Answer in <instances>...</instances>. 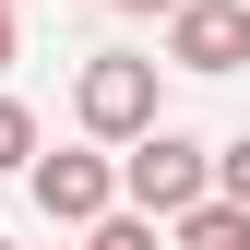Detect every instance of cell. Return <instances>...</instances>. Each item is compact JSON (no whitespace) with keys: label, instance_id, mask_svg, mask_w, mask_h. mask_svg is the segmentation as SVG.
Returning <instances> with one entry per match:
<instances>
[{"label":"cell","instance_id":"cell-1","mask_svg":"<svg viewBox=\"0 0 250 250\" xmlns=\"http://www.w3.org/2000/svg\"><path fill=\"white\" fill-rule=\"evenodd\" d=\"M119 203H131L143 227L203 214V203H214V143H191V131H167V119H155V131L119 155Z\"/></svg>","mask_w":250,"mask_h":250},{"label":"cell","instance_id":"cell-2","mask_svg":"<svg viewBox=\"0 0 250 250\" xmlns=\"http://www.w3.org/2000/svg\"><path fill=\"white\" fill-rule=\"evenodd\" d=\"M72 119L96 143H119L131 155L143 131H155V60H83V83H72Z\"/></svg>","mask_w":250,"mask_h":250},{"label":"cell","instance_id":"cell-3","mask_svg":"<svg viewBox=\"0 0 250 250\" xmlns=\"http://www.w3.org/2000/svg\"><path fill=\"white\" fill-rule=\"evenodd\" d=\"M24 191H36L48 227H107V214H119V167H107V155H36Z\"/></svg>","mask_w":250,"mask_h":250},{"label":"cell","instance_id":"cell-4","mask_svg":"<svg viewBox=\"0 0 250 250\" xmlns=\"http://www.w3.org/2000/svg\"><path fill=\"white\" fill-rule=\"evenodd\" d=\"M167 60L179 72H238L250 60V0H179L167 12Z\"/></svg>","mask_w":250,"mask_h":250},{"label":"cell","instance_id":"cell-5","mask_svg":"<svg viewBox=\"0 0 250 250\" xmlns=\"http://www.w3.org/2000/svg\"><path fill=\"white\" fill-rule=\"evenodd\" d=\"M179 250H250V214H227V203L179 214Z\"/></svg>","mask_w":250,"mask_h":250},{"label":"cell","instance_id":"cell-6","mask_svg":"<svg viewBox=\"0 0 250 250\" xmlns=\"http://www.w3.org/2000/svg\"><path fill=\"white\" fill-rule=\"evenodd\" d=\"M12 167H36V107L0 96V179H12Z\"/></svg>","mask_w":250,"mask_h":250},{"label":"cell","instance_id":"cell-7","mask_svg":"<svg viewBox=\"0 0 250 250\" xmlns=\"http://www.w3.org/2000/svg\"><path fill=\"white\" fill-rule=\"evenodd\" d=\"M214 203L250 214V131H238V143H214Z\"/></svg>","mask_w":250,"mask_h":250},{"label":"cell","instance_id":"cell-8","mask_svg":"<svg viewBox=\"0 0 250 250\" xmlns=\"http://www.w3.org/2000/svg\"><path fill=\"white\" fill-rule=\"evenodd\" d=\"M83 250H155V227L143 214H107V227H83Z\"/></svg>","mask_w":250,"mask_h":250},{"label":"cell","instance_id":"cell-9","mask_svg":"<svg viewBox=\"0 0 250 250\" xmlns=\"http://www.w3.org/2000/svg\"><path fill=\"white\" fill-rule=\"evenodd\" d=\"M12 48H24V24H12V0H0V72H12Z\"/></svg>","mask_w":250,"mask_h":250},{"label":"cell","instance_id":"cell-10","mask_svg":"<svg viewBox=\"0 0 250 250\" xmlns=\"http://www.w3.org/2000/svg\"><path fill=\"white\" fill-rule=\"evenodd\" d=\"M119 12H179V0H119Z\"/></svg>","mask_w":250,"mask_h":250}]
</instances>
